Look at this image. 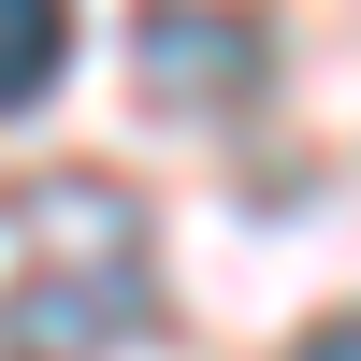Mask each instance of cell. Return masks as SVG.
<instances>
[{
	"label": "cell",
	"instance_id": "cell-1",
	"mask_svg": "<svg viewBox=\"0 0 361 361\" xmlns=\"http://www.w3.org/2000/svg\"><path fill=\"white\" fill-rule=\"evenodd\" d=\"M145 318V246H130V217L102 231V246H44L15 275V304H0V347L15 361H87V347H116Z\"/></svg>",
	"mask_w": 361,
	"mask_h": 361
},
{
	"label": "cell",
	"instance_id": "cell-2",
	"mask_svg": "<svg viewBox=\"0 0 361 361\" xmlns=\"http://www.w3.org/2000/svg\"><path fill=\"white\" fill-rule=\"evenodd\" d=\"M260 73V29H231V15H145V87H159V102H188V87H202V102H231V87H246Z\"/></svg>",
	"mask_w": 361,
	"mask_h": 361
},
{
	"label": "cell",
	"instance_id": "cell-3",
	"mask_svg": "<svg viewBox=\"0 0 361 361\" xmlns=\"http://www.w3.org/2000/svg\"><path fill=\"white\" fill-rule=\"evenodd\" d=\"M58 58H73V15H58V0H0V116H15V102H44V87H58Z\"/></svg>",
	"mask_w": 361,
	"mask_h": 361
},
{
	"label": "cell",
	"instance_id": "cell-4",
	"mask_svg": "<svg viewBox=\"0 0 361 361\" xmlns=\"http://www.w3.org/2000/svg\"><path fill=\"white\" fill-rule=\"evenodd\" d=\"M304 361H361V318H333V333H304Z\"/></svg>",
	"mask_w": 361,
	"mask_h": 361
}]
</instances>
